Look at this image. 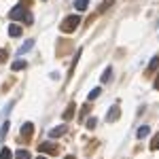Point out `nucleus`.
<instances>
[{
    "label": "nucleus",
    "mask_w": 159,
    "mask_h": 159,
    "mask_svg": "<svg viewBox=\"0 0 159 159\" xmlns=\"http://www.w3.org/2000/svg\"><path fill=\"white\" fill-rule=\"evenodd\" d=\"M38 151L47 153V155H55L57 153V144L55 142H43V144H38Z\"/></svg>",
    "instance_id": "obj_3"
},
{
    "label": "nucleus",
    "mask_w": 159,
    "mask_h": 159,
    "mask_svg": "<svg viewBox=\"0 0 159 159\" xmlns=\"http://www.w3.org/2000/svg\"><path fill=\"white\" fill-rule=\"evenodd\" d=\"M96 123H98L96 117H89V119L85 121V127H87V129H93V127H96Z\"/></svg>",
    "instance_id": "obj_18"
},
{
    "label": "nucleus",
    "mask_w": 159,
    "mask_h": 159,
    "mask_svg": "<svg viewBox=\"0 0 159 159\" xmlns=\"http://www.w3.org/2000/svg\"><path fill=\"white\" fill-rule=\"evenodd\" d=\"M100 91H102L100 87H96V89H91V91H89V96H87V100H89V102H93V100H96V98L100 96Z\"/></svg>",
    "instance_id": "obj_16"
},
{
    "label": "nucleus",
    "mask_w": 159,
    "mask_h": 159,
    "mask_svg": "<svg viewBox=\"0 0 159 159\" xmlns=\"http://www.w3.org/2000/svg\"><path fill=\"white\" fill-rule=\"evenodd\" d=\"M74 108H76V106H74V102H72V104H68V108L64 110V119H66V121H68V119L74 115Z\"/></svg>",
    "instance_id": "obj_13"
},
{
    "label": "nucleus",
    "mask_w": 159,
    "mask_h": 159,
    "mask_svg": "<svg viewBox=\"0 0 159 159\" xmlns=\"http://www.w3.org/2000/svg\"><path fill=\"white\" fill-rule=\"evenodd\" d=\"M66 132H68V127H66V125H60V127L49 129V136H51V138H60V136H64Z\"/></svg>",
    "instance_id": "obj_6"
},
{
    "label": "nucleus",
    "mask_w": 159,
    "mask_h": 159,
    "mask_svg": "<svg viewBox=\"0 0 159 159\" xmlns=\"http://www.w3.org/2000/svg\"><path fill=\"white\" fill-rule=\"evenodd\" d=\"M148 134H151V127H148V125H140V127L136 129V136H138L140 140H142V138H147Z\"/></svg>",
    "instance_id": "obj_8"
},
{
    "label": "nucleus",
    "mask_w": 159,
    "mask_h": 159,
    "mask_svg": "<svg viewBox=\"0 0 159 159\" xmlns=\"http://www.w3.org/2000/svg\"><path fill=\"white\" fill-rule=\"evenodd\" d=\"M66 159H74V155H68V157H66Z\"/></svg>",
    "instance_id": "obj_25"
},
{
    "label": "nucleus",
    "mask_w": 159,
    "mask_h": 159,
    "mask_svg": "<svg viewBox=\"0 0 159 159\" xmlns=\"http://www.w3.org/2000/svg\"><path fill=\"white\" fill-rule=\"evenodd\" d=\"M0 159H13V153H11L7 147H4L2 151H0Z\"/></svg>",
    "instance_id": "obj_19"
},
{
    "label": "nucleus",
    "mask_w": 159,
    "mask_h": 159,
    "mask_svg": "<svg viewBox=\"0 0 159 159\" xmlns=\"http://www.w3.org/2000/svg\"><path fill=\"white\" fill-rule=\"evenodd\" d=\"M81 53H83V49L76 51V55H74V60H72V66H70V72H72V74H74V66L79 64V57H81Z\"/></svg>",
    "instance_id": "obj_20"
},
{
    "label": "nucleus",
    "mask_w": 159,
    "mask_h": 159,
    "mask_svg": "<svg viewBox=\"0 0 159 159\" xmlns=\"http://www.w3.org/2000/svg\"><path fill=\"white\" fill-rule=\"evenodd\" d=\"M4 57H7V49H0V61H4Z\"/></svg>",
    "instance_id": "obj_23"
},
{
    "label": "nucleus",
    "mask_w": 159,
    "mask_h": 159,
    "mask_svg": "<svg viewBox=\"0 0 159 159\" xmlns=\"http://www.w3.org/2000/svg\"><path fill=\"white\" fill-rule=\"evenodd\" d=\"M110 79H112V68H106V70H104V74H102V83H108Z\"/></svg>",
    "instance_id": "obj_15"
},
{
    "label": "nucleus",
    "mask_w": 159,
    "mask_h": 159,
    "mask_svg": "<svg viewBox=\"0 0 159 159\" xmlns=\"http://www.w3.org/2000/svg\"><path fill=\"white\" fill-rule=\"evenodd\" d=\"M119 117H121V108L115 104V106H112V108L106 112V121H108V123H115L117 119H119Z\"/></svg>",
    "instance_id": "obj_4"
},
{
    "label": "nucleus",
    "mask_w": 159,
    "mask_h": 159,
    "mask_svg": "<svg viewBox=\"0 0 159 159\" xmlns=\"http://www.w3.org/2000/svg\"><path fill=\"white\" fill-rule=\"evenodd\" d=\"M74 7H76V11H85L89 7V0H74Z\"/></svg>",
    "instance_id": "obj_11"
},
{
    "label": "nucleus",
    "mask_w": 159,
    "mask_h": 159,
    "mask_svg": "<svg viewBox=\"0 0 159 159\" xmlns=\"http://www.w3.org/2000/svg\"><path fill=\"white\" fill-rule=\"evenodd\" d=\"M159 68V55H153V60H151V64H148V68H147V72L148 74H153L155 70Z\"/></svg>",
    "instance_id": "obj_9"
},
{
    "label": "nucleus",
    "mask_w": 159,
    "mask_h": 159,
    "mask_svg": "<svg viewBox=\"0 0 159 159\" xmlns=\"http://www.w3.org/2000/svg\"><path fill=\"white\" fill-rule=\"evenodd\" d=\"M79 24H81V17H79V15H68V17H66V19L61 21L60 30L68 34V32H74V30L79 28Z\"/></svg>",
    "instance_id": "obj_2"
},
{
    "label": "nucleus",
    "mask_w": 159,
    "mask_h": 159,
    "mask_svg": "<svg viewBox=\"0 0 159 159\" xmlns=\"http://www.w3.org/2000/svg\"><path fill=\"white\" fill-rule=\"evenodd\" d=\"M153 87H155V89L159 91V74H157V79H155V83H153Z\"/></svg>",
    "instance_id": "obj_24"
},
{
    "label": "nucleus",
    "mask_w": 159,
    "mask_h": 159,
    "mask_svg": "<svg viewBox=\"0 0 159 159\" xmlns=\"http://www.w3.org/2000/svg\"><path fill=\"white\" fill-rule=\"evenodd\" d=\"M9 17H11V19H21V21H25L28 25H30L32 21H34L32 13H28V11L24 9V7H21V4H19V7H15V9H11V13H9Z\"/></svg>",
    "instance_id": "obj_1"
},
{
    "label": "nucleus",
    "mask_w": 159,
    "mask_h": 159,
    "mask_svg": "<svg viewBox=\"0 0 159 159\" xmlns=\"http://www.w3.org/2000/svg\"><path fill=\"white\" fill-rule=\"evenodd\" d=\"M38 159H45V157H38Z\"/></svg>",
    "instance_id": "obj_26"
},
{
    "label": "nucleus",
    "mask_w": 159,
    "mask_h": 159,
    "mask_svg": "<svg viewBox=\"0 0 159 159\" xmlns=\"http://www.w3.org/2000/svg\"><path fill=\"white\" fill-rule=\"evenodd\" d=\"M32 47H34V40H25L24 45L17 49V55H24V53H28V51L32 49Z\"/></svg>",
    "instance_id": "obj_7"
},
{
    "label": "nucleus",
    "mask_w": 159,
    "mask_h": 159,
    "mask_svg": "<svg viewBox=\"0 0 159 159\" xmlns=\"http://www.w3.org/2000/svg\"><path fill=\"white\" fill-rule=\"evenodd\" d=\"M9 125H11L9 121L2 123V127H0V140H4V136H7V132H9Z\"/></svg>",
    "instance_id": "obj_17"
},
{
    "label": "nucleus",
    "mask_w": 159,
    "mask_h": 159,
    "mask_svg": "<svg viewBox=\"0 0 159 159\" xmlns=\"http://www.w3.org/2000/svg\"><path fill=\"white\" fill-rule=\"evenodd\" d=\"M25 68V60H15L11 64V70H15V72H17V70H24Z\"/></svg>",
    "instance_id": "obj_10"
},
{
    "label": "nucleus",
    "mask_w": 159,
    "mask_h": 159,
    "mask_svg": "<svg viewBox=\"0 0 159 159\" xmlns=\"http://www.w3.org/2000/svg\"><path fill=\"white\" fill-rule=\"evenodd\" d=\"M9 34H11V36H19V34H21V25H17V24L9 25Z\"/></svg>",
    "instance_id": "obj_12"
},
{
    "label": "nucleus",
    "mask_w": 159,
    "mask_h": 159,
    "mask_svg": "<svg viewBox=\"0 0 159 159\" xmlns=\"http://www.w3.org/2000/svg\"><path fill=\"white\" fill-rule=\"evenodd\" d=\"M32 132H34V125H32V123H24V125H21V129H19V134H21L24 140H28V138L32 136Z\"/></svg>",
    "instance_id": "obj_5"
},
{
    "label": "nucleus",
    "mask_w": 159,
    "mask_h": 159,
    "mask_svg": "<svg viewBox=\"0 0 159 159\" xmlns=\"http://www.w3.org/2000/svg\"><path fill=\"white\" fill-rule=\"evenodd\" d=\"M112 2H115V0H104V4H102V9H108L110 4H112Z\"/></svg>",
    "instance_id": "obj_22"
},
{
    "label": "nucleus",
    "mask_w": 159,
    "mask_h": 159,
    "mask_svg": "<svg viewBox=\"0 0 159 159\" xmlns=\"http://www.w3.org/2000/svg\"><path fill=\"white\" fill-rule=\"evenodd\" d=\"M151 148H153V151H157V148H159V134L153 138V142H151Z\"/></svg>",
    "instance_id": "obj_21"
},
{
    "label": "nucleus",
    "mask_w": 159,
    "mask_h": 159,
    "mask_svg": "<svg viewBox=\"0 0 159 159\" xmlns=\"http://www.w3.org/2000/svg\"><path fill=\"white\" fill-rule=\"evenodd\" d=\"M15 159H32V157H30V153H28L25 148H19V151L15 153Z\"/></svg>",
    "instance_id": "obj_14"
}]
</instances>
